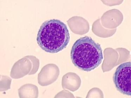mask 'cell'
Returning <instances> with one entry per match:
<instances>
[{"mask_svg": "<svg viewBox=\"0 0 131 98\" xmlns=\"http://www.w3.org/2000/svg\"><path fill=\"white\" fill-rule=\"evenodd\" d=\"M20 98H36L38 97V89L37 87L32 84H26L18 89Z\"/></svg>", "mask_w": 131, "mask_h": 98, "instance_id": "5", "label": "cell"}, {"mask_svg": "<svg viewBox=\"0 0 131 98\" xmlns=\"http://www.w3.org/2000/svg\"><path fill=\"white\" fill-rule=\"evenodd\" d=\"M70 56L74 66L86 72L98 67L103 59L101 45L88 36L76 41L71 48Z\"/></svg>", "mask_w": 131, "mask_h": 98, "instance_id": "2", "label": "cell"}, {"mask_svg": "<svg viewBox=\"0 0 131 98\" xmlns=\"http://www.w3.org/2000/svg\"><path fill=\"white\" fill-rule=\"evenodd\" d=\"M54 65L48 64L41 69V71L38 75L39 84L41 86H46L54 82V78L52 71V68Z\"/></svg>", "mask_w": 131, "mask_h": 98, "instance_id": "4", "label": "cell"}, {"mask_svg": "<svg viewBox=\"0 0 131 98\" xmlns=\"http://www.w3.org/2000/svg\"><path fill=\"white\" fill-rule=\"evenodd\" d=\"M70 36L67 26L59 20L44 21L39 30L37 41L42 50L47 53H57L67 47Z\"/></svg>", "mask_w": 131, "mask_h": 98, "instance_id": "1", "label": "cell"}, {"mask_svg": "<svg viewBox=\"0 0 131 98\" xmlns=\"http://www.w3.org/2000/svg\"><path fill=\"white\" fill-rule=\"evenodd\" d=\"M113 81L117 90L123 95L131 96V63H122L116 69Z\"/></svg>", "mask_w": 131, "mask_h": 98, "instance_id": "3", "label": "cell"}]
</instances>
